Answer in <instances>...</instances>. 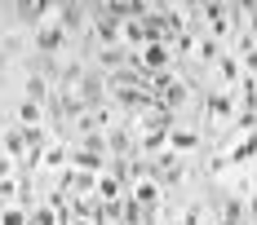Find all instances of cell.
I'll list each match as a JSON object with an SVG mask.
<instances>
[{
    "label": "cell",
    "instance_id": "5",
    "mask_svg": "<svg viewBox=\"0 0 257 225\" xmlns=\"http://www.w3.org/2000/svg\"><path fill=\"white\" fill-rule=\"evenodd\" d=\"M0 225H23V212H18V208H9V212H0Z\"/></svg>",
    "mask_w": 257,
    "mask_h": 225
},
{
    "label": "cell",
    "instance_id": "3",
    "mask_svg": "<svg viewBox=\"0 0 257 225\" xmlns=\"http://www.w3.org/2000/svg\"><path fill=\"white\" fill-rule=\"evenodd\" d=\"M18 115H23V124L31 128L36 120H40V102H23V110H18Z\"/></svg>",
    "mask_w": 257,
    "mask_h": 225
},
{
    "label": "cell",
    "instance_id": "1",
    "mask_svg": "<svg viewBox=\"0 0 257 225\" xmlns=\"http://www.w3.org/2000/svg\"><path fill=\"white\" fill-rule=\"evenodd\" d=\"M36 44H40L45 53H58L62 49V26L58 22H40L36 26Z\"/></svg>",
    "mask_w": 257,
    "mask_h": 225
},
{
    "label": "cell",
    "instance_id": "4",
    "mask_svg": "<svg viewBox=\"0 0 257 225\" xmlns=\"http://www.w3.org/2000/svg\"><path fill=\"white\" fill-rule=\"evenodd\" d=\"M138 199H142V203H155V199H160V190L147 181V186H138Z\"/></svg>",
    "mask_w": 257,
    "mask_h": 225
},
{
    "label": "cell",
    "instance_id": "2",
    "mask_svg": "<svg viewBox=\"0 0 257 225\" xmlns=\"http://www.w3.org/2000/svg\"><path fill=\"white\" fill-rule=\"evenodd\" d=\"M169 142H173V150H195V146H200V132H182V128H178Z\"/></svg>",
    "mask_w": 257,
    "mask_h": 225
}]
</instances>
